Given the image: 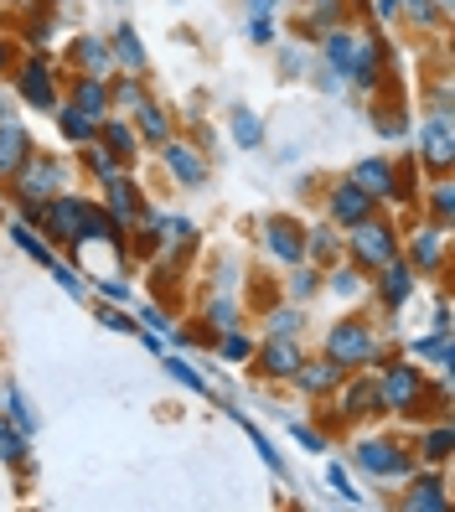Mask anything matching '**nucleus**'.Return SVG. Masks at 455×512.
Returning <instances> with one entry per match:
<instances>
[{"instance_id": "nucleus-1", "label": "nucleus", "mask_w": 455, "mask_h": 512, "mask_svg": "<svg viewBox=\"0 0 455 512\" xmlns=\"http://www.w3.org/2000/svg\"><path fill=\"white\" fill-rule=\"evenodd\" d=\"M11 187H16V202L26 207V218H37L42 202L63 192V161H57V156H37V150H32V156L21 161V171L11 176Z\"/></svg>"}, {"instance_id": "nucleus-2", "label": "nucleus", "mask_w": 455, "mask_h": 512, "mask_svg": "<svg viewBox=\"0 0 455 512\" xmlns=\"http://www.w3.org/2000/svg\"><path fill=\"white\" fill-rule=\"evenodd\" d=\"M373 383H378L383 409H393V414H419V419H424V368H414V363H388Z\"/></svg>"}, {"instance_id": "nucleus-3", "label": "nucleus", "mask_w": 455, "mask_h": 512, "mask_svg": "<svg viewBox=\"0 0 455 512\" xmlns=\"http://www.w3.org/2000/svg\"><path fill=\"white\" fill-rule=\"evenodd\" d=\"M326 357L337 368H362V363H373L378 357V342H373V326H362V321H337L326 331Z\"/></svg>"}, {"instance_id": "nucleus-4", "label": "nucleus", "mask_w": 455, "mask_h": 512, "mask_svg": "<svg viewBox=\"0 0 455 512\" xmlns=\"http://www.w3.org/2000/svg\"><path fill=\"white\" fill-rule=\"evenodd\" d=\"M388 259H399V233H393V223H373V218H362L352 228V264L357 269H383Z\"/></svg>"}, {"instance_id": "nucleus-5", "label": "nucleus", "mask_w": 455, "mask_h": 512, "mask_svg": "<svg viewBox=\"0 0 455 512\" xmlns=\"http://www.w3.org/2000/svg\"><path fill=\"white\" fill-rule=\"evenodd\" d=\"M88 197H73V192H57L47 197V207L37 213V223L47 228V238H57V244H78V233H83V218H88Z\"/></svg>"}, {"instance_id": "nucleus-6", "label": "nucleus", "mask_w": 455, "mask_h": 512, "mask_svg": "<svg viewBox=\"0 0 455 512\" xmlns=\"http://www.w3.org/2000/svg\"><path fill=\"white\" fill-rule=\"evenodd\" d=\"M419 161L430 166L435 176L450 171V161H455V125H450V109L430 114V119L419 125Z\"/></svg>"}, {"instance_id": "nucleus-7", "label": "nucleus", "mask_w": 455, "mask_h": 512, "mask_svg": "<svg viewBox=\"0 0 455 512\" xmlns=\"http://www.w3.org/2000/svg\"><path fill=\"white\" fill-rule=\"evenodd\" d=\"M357 466L368 476H378V481H393V476L414 471V450H404L399 440H362L357 445Z\"/></svg>"}, {"instance_id": "nucleus-8", "label": "nucleus", "mask_w": 455, "mask_h": 512, "mask_svg": "<svg viewBox=\"0 0 455 512\" xmlns=\"http://www.w3.org/2000/svg\"><path fill=\"white\" fill-rule=\"evenodd\" d=\"M16 94L32 109H57V104H63V94H57V73H52V63L42 52L26 57V63L16 68Z\"/></svg>"}, {"instance_id": "nucleus-9", "label": "nucleus", "mask_w": 455, "mask_h": 512, "mask_svg": "<svg viewBox=\"0 0 455 512\" xmlns=\"http://www.w3.org/2000/svg\"><path fill=\"white\" fill-rule=\"evenodd\" d=\"M378 197H368L352 176H342V182H331L326 192V213H331V228H357L362 218H373Z\"/></svg>"}, {"instance_id": "nucleus-10", "label": "nucleus", "mask_w": 455, "mask_h": 512, "mask_svg": "<svg viewBox=\"0 0 455 512\" xmlns=\"http://www.w3.org/2000/svg\"><path fill=\"white\" fill-rule=\"evenodd\" d=\"M161 166H166V176L176 187H202L212 176V161L202 156L197 145H187V140H166L161 145Z\"/></svg>"}, {"instance_id": "nucleus-11", "label": "nucleus", "mask_w": 455, "mask_h": 512, "mask_svg": "<svg viewBox=\"0 0 455 512\" xmlns=\"http://www.w3.org/2000/svg\"><path fill=\"white\" fill-rule=\"evenodd\" d=\"M259 238H264L269 259L306 264V228H300L295 218H264V223H259Z\"/></svg>"}, {"instance_id": "nucleus-12", "label": "nucleus", "mask_w": 455, "mask_h": 512, "mask_svg": "<svg viewBox=\"0 0 455 512\" xmlns=\"http://www.w3.org/2000/svg\"><path fill=\"white\" fill-rule=\"evenodd\" d=\"M347 83L368 88V94H378V88H383V42L373 32H357L352 63H347Z\"/></svg>"}, {"instance_id": "nucleus-13", "label": "nucleus", "mask_w": 455, "mask_h": 512, "mask_svg": "<svg viewBox=\"0 0 455 512\" xmlns=\"http://www.w3.org/2000/svg\"><path fill=\"white\" fill-rule=\"evenodd\" d=\"M352 182L378 197V202H393V192H399V161H388V156H368V161H357L352 171Z\"/></svg>"}, {"instance_id": "nucleus-14", "label": "nucleus", "mask_w": 455, "mask_h": 512, "mask_svg": "<svg viewBox=\"0 0 455 512\" xmlns=\"http://www.w3.org/2000/svg\"><path fill=\"white\" fill-rule=\"evenodd\" d=\"M306 363V352H300V337H269L259 347V368L264 378H295V368Z\"/></svg>"}, {"instance_id": "nucleus-15", "label": "nucleus", "mask_w": 455, "mask_h": 512, "mask_svg": "<svg viewBox=\"0 0 455 512\" xmlns=\"http://www.w3.org/2000/svg\"><path fill=\"white\" fill-rule=\"evenodd\" d=\"M337 404H342V419H368V414H383V399H378V383L373 378H342L337 383Z\"/></svg>"}, {"instance_id": "nucleus-16", "label": "nucleus", "mask_w": 455, "mask_h": 512, "mask_svg": "<svg viewBox=\"0 0 455 512\" xmlns=\"http://www.w3.org/2000/svg\"><path fill=\"white\" fill-rule=\"evenodd\" d=\"M32 150L37 145H32V135H26L21 119H0V176H6V182L21 171V161L32 156Z\"/></svg>"}, {"instance_id": "nucleus-17", "label": "nucleus", "mask_w": 455, "mask_h": 512, "mask_svg": "<svg viewBox=\"0 0 455 512\" xmlns=\"http://www.w3.org/2000/svg\"><path fill=\"white\" fill-rule=\"evenodd\" d=\"M347 378V368H337L331 357H316V363H300L295 368V383H300V394H311V399H321V394H337V383Z\"/></svg>"}, {"instance_id": "nucleus-18", "label": "nucleus", "mask_w": 455, "mask_h": 512, "mask_svg": "<svg viewBox=\"0 0 455 512\" xmlns=\"http://www.w3.org/2000/svg\"><path fill=\"white\" fill-rule=\"evenodd\" d=\"M68 104H78L83 114L104 119V114H109V73H78V78H73Z\"/></svg>"}, {"instance_id": "nucleus-19", "label": "nucleus", "mask_w": 455, "mask_h": 512, "mask_svg": "<svg viewBox=\"0 0 455 512\" xmlns=\"http://www.w3.org/2000/svg\"><path fill=\"white\" fill-rule=\"evenodd\" d=\"M99 145H104V150H114L119 161H135V150H140V135H135V125H130V119H119V114H104V119H99Z\"/></svg>"}, {"instance_id": "nucleus-20", "label": "nucleus", "mask_w": 455, "mask_h": 512, "mask_svg": "<svg viewBox=\"0 0 455 512\" xmlns=\"http://www.w3.org/2000/svg\"><path fill=\"white\" fill-rule=\"evenodd\" d=\"M104 192H109V207H104V213H109L114 223H135V218H140V192H135V182H130L125 171H119L114 182H104Z\"/></svg>"}, {"instance_id": "nucleus-21", "label": "nucleus", "mask_w": 455, "mask_h": 512, "mask_svg": "<svg viewBox=\"0 0 455 512\" xmlns=\"http://www.w3.org/2000/svg\"><path fill=\"white\" fill-rule=\"evenodd\" d=\"M109 52H114V63L119 68H130V73H145V42H140V32L125 21V26H114V37H109Z\"/></svg>"}, {"instance_id": "nucleus-22", "label": "nucleus", "mask_w": 455, "mask_h": 512, "mask_svg": "<svg viewBox=\"0 0 455 512\" xmlns=\"http://www.w3.org/2000/svg\"><path fill=\"white\" fill-rule=\"evenodd\" d=\"M409 269H419V275H440L445 269V233H414Z\"/></svg>"}, {"instance_id": "nucleus-23", "label": "nucleus", "mask_w": 455, "mask_h": 512, "mask_svg": "<svg viewBox=\"0 0 455 512\" xmlns=\"http://www.w3.org/2000/svg\"><path fill=\"white\" fill-rule=\"evenodd\" d=\"M171 125H176V119H171L156 99H145V104L135 109V135L150 140V145H166V140H171Z\"/></svg>"}, {"instance_id": "nucleus-24", "label": "nucleus", "mask_w": 455, "mask_h": 512, "mask_svg": "<svg viewBox=\"0 0 455 512\" xmlns=\"http://www.w3.org/2000/svg\"><path fill=\"white\" fill-rule=\"evenodd\" d=\"M73 63H78V73H109L114 68L109 37H73Z\"/></svg>"}, {"instance_id": "nucleus-25", "label": "nucleus", "mask_w": 455, "mask_h": 512, "mask_svg": "<svg viewBox=\"0 0 455 512\" xmlns=\"http://www.w3.org/2000/svg\"><path fill=\"white\" fill-rule=\"evenodd\" d=\"M57 130H63L73 145H88V140H99V119L94 114H83L78 104H57Z\"/></svg>"}, {"instance_id": "nucleus-26", "label": "nucleus", "mask_w": 455, "mask_h": 512, "mask_svg": "<svg viewBox=\"0 0 455 512\" xmlns=\"http://www.w3.org/2000/svg\"><path fill=\"white\" fill-rule=\"evenodd\" d=\"M409 295H414V269L404 259H388L383 264V300L388 306H404Z\"/></svg>"}, {"instance_id": "nucleus-27", "label": "nucleus", "mask_w": 455, "mask_h": 512, "mask_svg": "<svg viewBox=\"0 0 455 512\" xmlns=\"http://www.w3.org/2000/svg\"><path fill=\"white\" fill-rule=\"evenodd\" d=\"M145 99H150V94L140 88V78H135V73H125V78H109V114H114V109H130V114H135Z\"/></svg>"}, {"instance_id": "nucleus-28", "label": "nucleus", "mask_w": 455, "mask_h": 512, "mask_svg": "<svg viewBox=\"0 0 455 512\" xmlns=\"http://www.w3.org/2000/svg\"><path fill=\"white\" fill-rule=\"evenodd\" d=\"M373 125H378L383 135H404V130H409L404 99H399V94H383V104H373Z\"/></svg>"}, {"instance_id": "nucleus-29", "label": "nucleus", "mask_w": 455, "mask_h": 512, "mask_svg": "<svg viewBox=\"0 0 455 512\" xmlns=\"http://www.w3.org/2000/svg\"><path fill=\"white\" fill-rule=\"evenodd\" d=\"M83 166H88V171H94V176H99V182H114V176H119V171H125V161H119V156H114V150H104L99 140H88V145H83Z\"/></svg>"}, {"instance_id": "nucleus-30", "label": "nucleus", "mask_w": 455, "mask_h": 512, "mask_svg": "<svg viewBox=\"0 0 455 512\" xmlns=\"http://www.w3.org/2000/svg\"><path fill=\"white\" fill-rule=\"evenodd\" d=\"M228 119H233V140H238V145H244V150H254V145H264V119H259L254 109H244V104H238V109H233Z\"/></svg>"}, {"instance_id": "nucleus-31", "label": "nucleus", "mask_w": 455, "mask_h": 512, "mask_svg": "<svg viewBox=\"0 0 455 512\" xmlns=\"http://www.w3.org/2000/svg\"><path fill=\"white\" fill-rule=\"evenodd\" d=\"M337 254H342L337 228H316V233H306V259H311V264H331Z\"/></svg>"}, {"instance_id": "nucleus-32", "label": "nucleus", "mask_w": 455, "mask_h": 512, "mask_svg": "<svg viewBox=\"0 0 455 512\" xmlns=\"http://www.w3.org/2000/svg\"><path fill=\"white\" fill-rule=\"evenodd\" d=\"M404 507H424V512H440V507H445V487H440L435 476H424V481H414V487H409Z\"/></svg>"}, {"instance_id": "nucleus-33", "label": "nucleus", "mask_w": 455, "mask_h": 512, "mask_svg": "<svg viewBox=\"0 0 455 512\" xmlns=\"http://www.w3.org/2000/svg\"><path fill=\"white\" fill-rule=\"evenodd\" d=\"M450 450H455V435H450V425H435L430 435H424L419 456L430 461V466H445V461H450Z\"/></svg>"}, {"instance_id": "nucleus-34", "label": "nucleus", "mask_w": 455, "mask_h": 512, "mask_svg": "<svg viewBox=\"0 0 455 512\" xmlns=\"http://www.w3.org/2000/svg\"><path fill=\"white\" fill-rule=\"evenodd\" d=\"M326 285H331V295L357 300V295H362V285H368V269H357V264H352V269H331V280H326Z\"/></svg>"}, {"instance_id": "nucleus-35", "label": "nucleus", "mask_w": 455, "mask_h": 512, "mask_svg": "<svg viewBox=\"0 0 455 512\" xmlns=\"http://www.w3.org/2000/svg\"><path fill=\"white\" fill-rule=\"evenodd\" d=\"M0 404L11 409V419H16V430H37V414H32V404L21 399V388H6V394H0Z\"/></svg>"}, {"instance_id": "nucleus-36", "label": "nucleus", "mask_w": 455, "mask_h": 512, "mask_svg": "<svg viewBox=\"0 0 455 512\" xmlns=\"http://www.w3.org/2000/svg\"><path fill=\"white\" fill-rule=\"evenodd\" d=\"M11 238H16V244H21V249H26V254H32V259H42V264H47V269H52V264H57V259H52V249H47V244H42V238H37V233H32V228H26V223H16V228H11Z\"/></svg>"}, {"instance_id": "nucleus-37", "label": "nucleus", "mask_w": 455, "mask_h": 512, "mask_svg": "<svg viewBox=\"0 0 455 512\" xmlns=\"http://www.w3.org/2000/svg\"><path fill=\"white\" fill-rule=\"evenodd\" d=\"M244 37H249L254 47H275V21H269V16H249Z\"/></svg>"}, {"instance_id": "nucleus-38", "label": "nucleus", "mask_w": 455, "mask_h": 512, "mask_svg": "<svg viewBox=\"0 0 455 512\" xmlns=\"http://www.w3.org/2000/svg\"><path fill=\"white\" fill-rule=\"evenodd\" d=\"M166 373H171L176 383H187L192 394H207V383H202V378L192 373V363H181V357H166Z\"/></svg>"}, {"instance_id": "nucleus-39", "label": "nucleus", "mask_w": 455, "mask_h": 512, "mask_svg": "<svg viewBox=\"0 0 455 512\" xmlns=\"http://www.w3.org/2000/svg\"><path fill=\"white\" fill-rule=\"evenodd\" d=\"M0 456H6V461H26V440L6 425V419H0Z\"/></svg>"}, {"instance_id": "nucleus-40", "label": "nucleus", "mask_w": 455, "mask_h": 512, "mask_svg": "<svg viewBox=\"0 0 455 512\" xmlns=\"http://www.w3.org/2000/svg\"><path fill=\"white\" fill-rule=\"evenodd\" d=\"M269 326H275V337H300V311H269Z\"/></svg>"}, {"instance_id": "nucleus-41", "label": "nucleus", "mask_w": 455, "mask_h": 512, "mask_svg": "<svg viewBox=\"0 0 455 512\" xmlns=\"http://www.w3.org/2000/svg\"><path fill=\"white\" fill-rule=\"evenodd\" d=\"M450 202H455V192H450V182L440 176V187H435V197H430V213H435V223H450Z\"/></svg>"}, {"instance_id": "nucleus-42", "label": "nucleus", "mask_w": 455, "mask_h": 512, "mask_svg": "<svg viewBox=\"0 0 455 512\" xmlns=\"http://www.w3.org/2000/svg\"><path fill=\"white\" fill-rule=\"evenodd\" d=\"M223 357H233V363H244V357H254L249 337H238V331H228V337H223Z\"/></svg>"}, {"instance_id": "nucleus-43", "label": "nucleus", "mask_w": 455, "mask_h": 512, "mask_svg": "<svg viewBox=\"0 0 455 512\" xmlns=\"http://www.w3.org/2000/svg\"><path fill=\"white\" fill-rule=\"evenodd\" d=\"M326 481H331V487H337L347 502H362V492H357L352 481H347V471H342V466H326Z\"/></svg>"}, {"instance_id": "nucleus-44", "label": "nucleus", "mask_w": 455, "mask_h": 512, "mask_svg": "<svg viewBox=\"0 0 455 512\" xmlns=\"http://www.w3.org/2000/svg\"><path fill=\"white\" fill-rule=\"evenodd\" d=\"M321 285H316V269H300V275L290 280V295H300V300H306V295H316Z\"/></svg>"}, {"instance_id": "nucleus-45", "label": "nucleus", "mask_w": 455, "mask_h": 512, "mask_svg": "<svg viewBox=\"0 0 455 512\" xmlns=\"http://www.w3.org/2000/svg\"><path fill=\"white\" fill-rule=\"evenodd\" d=\"M207 316H212V321H223V326H233V321H238L233 300H223V295H218V300H212V306H207Z\"/></svg>"}, {"instance_id": "nucleus-46", "label": "nucleus", "mask_w": 455, "mask_h": 512, "mask_svg": "<svg viewBox=\"0 0 455 512\" xmlns=\"http://www.w3.org/2000/svg\"><path fill=\"white\" fill-rule=\"evenodd\" d=\"M249 435H254V450H259V456H264L269 466H275V471H280V450H275V445H269V440H264V435H259L254 425H249Z\"/></svg>"}, {"instance_id": "nucleus-47", "label": "nucleus", "mask_w": 455, "mask_h": 512, "mask_svg": "<svg viewBox=\"0 0 455 512\" xmlns=\"http://www.w3.org/2000/svg\"><path fill=\"white\" fill-rule=\"evenodd\" d=\"M21 11H32V16H52L57 11V0H16Z\"/></svg>"}, {"instance_id": "nucleus-48", "label": "nucleus", "mask_w": 455, "mask_h": 512, "mask_svg": "<svg viewBox=\"0 0 455 512\" xmlns=\"http://www.w3.org/2000/svg\"><path fill=\"white\" fill-rule=\"evenodd\" d=\"M11 63H16V47H11V37H0V78L11 73Z\"/></svg>"}, {"instance_id": "nucleus-49", "label": "nucleus", "mask_w": 455, "mask_h": 512, "mask_svg": "<svg viewBox=\"0 0 455 512\" xmlns=\"http://www.w3.org/2000/svg\"><path fill=\"white\" fill-rule=\"evenodd\" d=\"M290 430H295V440L306 445V450H321V435L316 430H306V425H290Z\"/></svg>"}, {"instance_id": "nucleus-50", "label": "nucleus", "mask_w": 455, "mask_h": 512, "mask_svg": "<svg viewBox=\"0 0 455 512\" xmlns=\"http://www.w3.org/2000/svg\"><path fill=\"white\" fill-rule=\"evenodd\" d=\"M280 0H249V16H275Z\"/></svg>"}, {"instance_id": "nucleus-51", "label": "nucleus", "mask_w": 455, "mask_h": 512, "mask_svg": "<svg viewBox=\"0 0 455 512\" xmlns=\"http://www.w3.org/2000/svg\"><path fill=\"white\" fill-rule=\"evenodd\" d=\"M104 321H109L114 331H135V326H130V316H119V311H104Z\"/></svg>"}, {"instance_id": "nucleus-52", "label": "nucleus", "mask_w": 455, "mask_h": 512, "mask_svg": "<svg viewBox=\"0 0 455 512\" xmlns=\"http://www.w3.org/2000/svg\"><path fill=\"white\" fill-rule=\"evenodd\" d=\"M0 119H11V99H6V88H0Z\"/></svg>"}, {"instance_id": "nucleus-53", "label": "nucleus", "mask_w": 455, "mask_h": 512, "mask_svg": "<svg viewBox=\"0 0 455 512\" xmlns=\"http://www.w3.org/2000/svg\"><path fill=\"white\" fill-rule=\"evenodd\" d=\"M300 6H316V0H300Z\"/></svg>"}]
</instances>
